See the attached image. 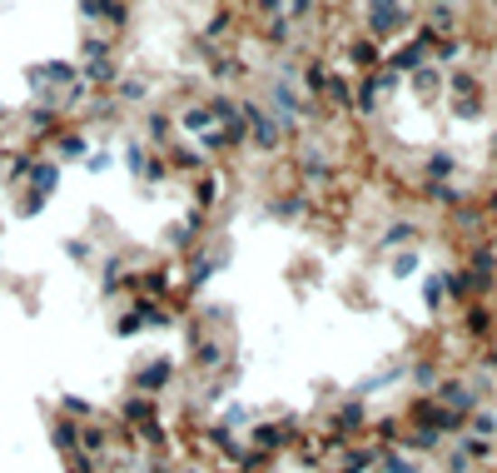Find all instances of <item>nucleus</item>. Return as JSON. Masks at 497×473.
<instances>
[{"mask_svg": "<svg viewBox=\"0 0 497 473\" xmlns=\"http://www.w3.org/2000/svg\"><path fill=\"white\" fill-rule=\"evenodd\" d=\"M50 150H55V165H75L89 155V140L80 130H55V145H50Z\"/></svg>", "mask_w": 497, "mask_h": 473, "instance_id": "obj_2", "label": "nucleus"}, {"mask_svg": "<svg viewBox=\"0 0 497 473\" xmlns=\"http://www.w3.org/2000/svg\"><path fill=\"white\" fill-rule=\"evenodd\" d=\"M453 170H457V160H453V155H443V150H437V155H427V175H433V180H447Z\"/></svg>", "mask_w": 497, "mask_h": 473, "instance_id": "obj_4", "label": "nucleus"}, {"mask_svg": "<svg viewBox=\"0 0 497 473\" xmlns=\"http://www.w3.org/2000/svg\"><path fill=\"white\" fill-rule=\"evenodd\" d=\"M308 11H314V0H288V15H294V21H304Z\"/></svg>", "mask_w": 497, "mask_h": 473, "instance_id": "obj_6", "label": "nucleus"}, {"mask_svg": "<svg viewBox=\"0 0 497 473\" xmlns=\"http://www.w3.org/2000/svg\"><path fill=\"white\" fill-rule=\"evenodd\" d=\"M492 155H497V140H492Z\"/></svg>", "mask_w": 497, "mask_h": 473, "instance_id": "obj_9", "label": "nucleus"}, {"mask_svg": "<svg viewBox=\"0 0 497 473\" xmlns=\"http://www.w3.org/2000/svg\"><path fill=\"white\" fill-rule=\"evenodd\" d=\"M0 120H5V105H0Z\"/></svg>", "mask_w": 497, "mask_h": 473, "instance_id": "obj_8", "label": "nucleus"}, {"mask_svg": "<svg viewBox=\"0 0 497 473\" xmlns=\"http://www.w3.org/2000/svg\"><path fill=\"white\" fill-rule=\"evenodd\" d=\"M278 5H284V0H258V11H264V15H274Z\"/></svg>", "mask_w": 497, "mask_h": 473, "instance_id": "obj_7", "label": "nucleus"}, {"mask_svg": "<svg viewBox=\"0 0 497 473\" xmlns=\"http://www.w3.org/2000/svg\"><path fill=\"white\" fill-rule=\"evenodd\" d=\"M348 55H353V65H363V71H378V41H353Z\"/></svg>", "mask_w": 497, "mask_h": 473, "instance_id": "obj_3", "label": "nucleus"}, {"mask_svg": "<svg viewBox=\"0 0 497 473\" xmlns=\"http://www.w3.org/2000/svg\"><path fill=\"white\" fill-rule=\"evenodd\" d=\"M413 264H417V254H393V274H398V279H408Z\"/></svg>", "mask_w": 497, "mask_h": 473, "instance_id": "obj_5", "label": "nucleus"}, {"mask_svg": "<svg viewBox=\"0 0 497 473\" xmlns=\"http://www.w3.org/2000/svg\"><path fill=\"white\" fill-rule=\"evenodd\" d=\"M363 21H368V35H373V41H388V35L403 25V0H368Z\"/></svg>", "mask_w": 497, "mask_h": 473, "instance_id": "obj_1", "label": "nucleus"}]
</instances>
